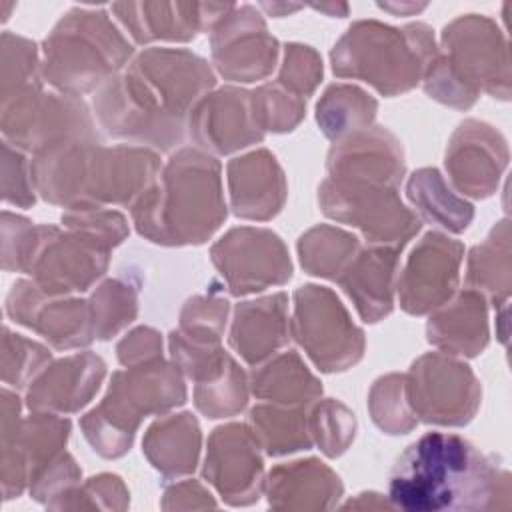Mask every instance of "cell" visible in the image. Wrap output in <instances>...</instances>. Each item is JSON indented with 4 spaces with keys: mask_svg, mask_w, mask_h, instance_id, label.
Masks as SVG:
<instances>
[{
    "mask_svg": "<svg viewBox=\"0 0 512 512\" xmlns=\"http://www.w3.org/2000/svg\"><path fill=\"white\" fill-rule=\"evenodd\" d=\"M214 84V70L198 54L146 48L96 90L92 104L108 136L166 152L182 144L190 110Z\"/></svg>",
    "mask_w": 512,
    "mask_h": 512,
    "instance_id": "6da1fadb",
    "label": "cell"
},
{
    "mask_svg": "<svg viewBox=\"0 0 512 512\" xmlns=\"http://www.w3.org/2000/svg\"><path fill=\"white\" fill-rule=\"evenodd\" d=\"M510 496V476L472 442L426 432L396 460L388 478L392 508L406 512L490 510Z\"/></svg>",
    "mask_w": 512,
    "mask_h": 512,
    "instance_id": "7a4b0ae2",
    "label": "cell"
},
{
    "mask_svg": "<svg viewBox=\"0 0 512 512\" xmlns=\"http://www.w3.org/2000/svg\"><path fill=\"white\" fill-rule=\"evenodd\" d=\"M156 150L136 144L104 146L76 140L40 154L30 162L36 192L66 210L132 206L160 172Z\"/></svg>",
    "mask_w": 512,
    "mask_h": 512,
    "instance_id": "3957f363",
    "label": "cell"
},
{
    "mask_svg": "<svg viewBox=\"0 0 512 512\" xmlns=\"http://www.w3.org/2000/svg\"><path fill=\"white\" fill-rule=\"evenodd\" d=\"M220 162L192 146L176 150L130 206L140 236L162 246L204 244L226 220Z\"/></svg>",
    "mask_w": 512,
    "mask_h": 512,
    "instance_id": "277c9868",
    "label": "cell"
},
{
    "mask_svg": "<svg viewBox=\"0 0 512 512\" xmlns=\"http://www.w3.org/2000/svg\"><path fill=\"white\" fill-rule=\"evenodd\" d=\"M134 58L106 8H70L42 44V78L62 94L98 90Z\"/></svg>",
    "mask_w": 512,
    "mask_h": 512,
    "instance_id": "5b68a950",
    "label": "cell"
},
{
    "mask_svg": "<svg viewBox=\"0 0 512 512\" xmlns=\"http://www.w3.org/2000/svg\"><path fill=\"white\" fill-rule=\"evenodd\" d=\"M438 54L434 30L422 22L394 28L378 20L354 22L330 52L338 78L368 82L382 96L412 90Z\"/></svg>",
    "mask_w": 512,
    "mask_h": 512,
    "instance_id": "8992f818",
    "label": "cell"
},
{
    "mask_svg": "<svg viewBox=\"0 0 512 512\" xmlns=\"http://www.w3.org/2000/svg\"><path fill=\"white\" fill-rule=\"evenodd\" d=\"M184 402L182 372L156 358L114 372L106 396L80 420V426L96 454L118 458L130 450L142 418L164 414Z\"/></svg>",
    "mask_w": 512,
    "mask_h": 512,
    "instance_id": "52a82bcc",
    "label": "cell"
},
{
    "mask_svg": "<svg viewBox=\"0 0 512 512\" xmlns=\"http://www.w3.org/2000/svg\"><path fill=\"white\" fill-rule=\"evenodd\" d=\"M110 246L76 230L34 226L22 254L20 272L48 296H68L88 290L104 276L110 262Z\"/></svg>",
    "mask_w": 512,
    "mask_h": 512,
    "instance_id": "ba28073f",
    "label": "cell"
},
{
    "mask_svg": "<svg viewBox=\"0 0 512 512\" xmlns=\"http://www.w3.org/2000/svg\"><path fill=\"white\" fill-rule=\"evenodd\" d=\"M0 124L6 142L32 154L66 142L98 140L86 102L72 94L44 92L42 84L2 100Z\"/></svg>",
    "mask_w": 512,
    "mask_h": 512,
    "instance_id": "9c48e42d",
    "label": "cell"
},
{
    "mask_svg": "<svg viewBox=\"0 0 512 512\" xmlns=\"http://www.w3.org/2000/svg\"><path fill=\"white\" fill-rule=\"evenodd\" d=\"M290 334L322 372H342L364 354V332L324 286L306 284L294 292Z\"/></svg>",
    "mask_w": 512,
    "mask_h": 512,
    "instance_id": "30bf717a",
    "label": "cell"
},
{
    "mask_svg": "<svg viewBox=\"0 0 512 512\" xmlns=\"http://www.w3.org/2000/svg\"><path fill=\"white\" fill-rule=\"evenodd\" d=\"M70 420L54 412L32 410L20 416V398L2 390V490L4 498L20 496L26 484L48 468L66 446Z\"/></svg>",
    "mask_w": 512,
    "mask_h": 512,
    "instance_id": "8fae6325",
    "label": "cell"
},
{
    "mask_svg": "<svg viewBox=\"0 0 512 512\" xmlns=\"http://www.w3.org/2000/svg\"><path fill=\"white\" fill-rule=\"evenodd\" d=\"M320 210L342 224L356 226L372 246L400 248L420 230L422 222L406 208L398 188L348 184L326 178L318 188Z\"/></svg>",
    "mask_w": 512,
    "mask_h": 512,
    "instance_id": "7c38bea8",
    "label": "cell"
},
{
    "mask_svg": "<svg viewBox=\"0 0 512 512\" xmlns=\"http://www.w3.org/2000/svg\"><path fill=\"white\" fill-rule=\"evenodd\" d=\"M404 386L414 416L440 426L468 424L482 396L470 366L444 352H430L414 360L404 376Z\"/></svg>",
    "mask_w": 512,
    "mask_h": 512,
    "instance_id": "4fadbf2b",
    "label": "cell"
},
{
    "mask_svg": "<svg viewBox=\"0 0 512 512\" xmlns=\"http://www.w3.org/2000/svg\"><path fill=\"white\" fill-rule=\"evenodd\" d=\"M440 44L454 74L476 94L510 98L508 40L484 14H462L444 26Z\"/></svg>",
    "mask_w": 512,
    "mask_h": 512,
    "instance_id": "5bb4252c",
    "label": "cell"
},
{
    "mask_svg": "<svg viewBox=\"0 0 512 512\" xmlns=\"http://www.w3.org/2000/svg\"><path fill=\"white\" fill-rule=\"evenodd\" d=\"M210 256L232 296L262 292L292 278L282 238L266 228H232L212 246Z\"/></svg>",
    "mask_w": 512,
    "mask_h": 512,
    "instance_id": "9a60e30c",
    "label": "cell"
},
{
    "mask_svg": "<svg viewBox=\"0 0 512 512\" xmlns=\"http://www.w3.org/2000/svg\"><path fill=\"white\" fill-rule=\"evenodd\" d=\"M212 64L232 82H256L272 74L280 44L268 32L262 14L250 6H232L210 30Z\"/></svg>",
    "mask_w": 512,
    "mask_h": 512,
    "instance_id": "2e32d148",
    "label": "cell"
},
{
    "mask_svg": "<svg viewBox=\"0 0 512 512\" xmlns=\"http://www.w3.org/2000/svg\"><path fill=\"white\" fill-rule=\"evenodd\" d=\"M464 246L440 232H428L410 252L396 282L402 310L428 314L446 304L458 286Z\"/></svg>",
    "mask_w": 512,
    "mask_h": 512,
    "instance_id": "e0dca14e",
    "label": "cell"
},
{
    "mask_svg": "<svg viewBox=\"0 0 512 512\" xmlns=\"http://www.w3.org/2000/svg\"><path fill=\"white\" fill-rule=\"evenodd\" d=\"M6 314L38 332L58 350L82 348L96 338L86 300L48 296L32 280H20L12 286L6 298Z\"/></svg>",
    "mask_w": 512,
    "mask_h": 512,
    "instance_id": "ac0fdd59",
    "label": "cell"
},
{
    "mask_svg": "<svg viewBox=\"0 0 512 512\" xmlns=\"http://www.w3.org/2000/svg\"><path fill=\"white\" fill-rule=\"evenodd\" d=\"M204 478L234 506L258 500L262 482L260 444L248 424H226L208 438Z\"/></svg>",
    "mask_w": 512,
    "mask_h": 512,
    "instance_id": "d6986e66",
    "label": "cell"
},
{
    "mask_svg": "<svg viewBox=\"0 0 512 512\" xmlns=\"http://www.w3.org/2000/svg\"><path fill=\"white\" fill-rule=\"evenodd\" d=\"M508 164V144L490 124L464 120L446 148V174L456 192L488 198L496 192Z\"/></svg>",
    "mask_w": 512,
    "mask_h": 512,
    "instance_id": "ffe728a7",
    "label": "cell"
},
{
    "mask_svg": "<svg viewBox=\"0 0 512 512\" xmlns=\"http://www.w3.org/2000/svg\"><path fill=\"white\" fill-rule=\"evenodd\" d=\"M190 140L208 154H232L262 142L264 134L252 118L250 92L234 86L210 90L188 114Z\"/></svg>",
    "mask_w": 512,
    "mask_h": 512,
    "instance_id": "44dd1931",
    "label": "cell"
},
{
    "mask_svg": "<svg viewBox=\"0 0 512 512\" xmlns=\"http://www.w3.org/2000/svg\"><path fill=\"white\" fill-rule=\"evenodd\" d=\"M232 6L212 2H118L110 6V12L136 44H150L156 40H194L200 32H210Z\"/></svg>",
    "mask_w": 512,
    "mask_h": 512,
    "instance_id": "7402d4cb",
    "label": "cell"
},
{
    "mask_svg": "<svg viewBox=\"0 0 512 512\" xmlns=\"http://www.w3.org/2000/svg\"><path fill=\"white\" fill-rule=\"evenodd\" d=\"M326 170V178L336 182L398 188L404 176V152L392 132L370 126L334 142Z\"/></svg>",
    "mask_w": 512,
    "mask_h": 512,
    "instance_id": "603a6c76",
    "label": "cell"
},
{
    "mask_svg": "<svg viewBox=\"0 0 512 512\" xmlns=\"http://www.w3.org/2000/svg\"><path fill=\"white\" fill-rule=\"evenodd\" d=\"M106 376L104 360L94 352H78L50 362L26 388L30 410L72 414L82 410Z\"/></svg>",
    "mask_w": 512,
    "mask_h": 512,
    "instance_id": "cb8c5ba5",
    "label": "cell"
},
{
    "mask_svg": "<svg viewBox=\"0 0 512 512\" xmlns=\"http://www.w3.org/2000/svg\"><path fill=\"white\" fill-rule=\"evenodd\" d=\"M230 206L238 218L270 220L286 200V178L268 150L232 158L226 166Z\"/></svg>",
    "mask_w": 512,
    "mask_h": 512,
    "instance_id": "d4e9b609",
    "label": "cell"
},
{
    "mask_svg": "<svg viewBox=\"0 0 512 512\" xmlns=\"http://www.w3.org/2000/svg\"><path fill=\"white\" fill-rule=\"evenodd\" d=\"M400 248L370 246L358 250L336 280L364 322H378L394 308Z\"/></svg>",
    "mask_w": 512,
    "mask_h": 512,
    "instance_id": "484cf974",
    "label": "cell"
},
{
    "mask_svg": "<svg viewBox=\"0 0 512 512\" xmlns=\"http://www.w3.org/2000/svg\"><path fill=\"white\" fill-rule=\"evenodd\" d=\"M288 332V296L278 292L240 302L228 342L246 364L258 366L288 342Z\"/></svg>",
    "mask_w": 512,
    "mask_h": 512,
    "instance_id": "4316f807",
    "label": "cell"
},
{
    "mask_svg": "<svg viewBox=\"0 0 512 512\" xmlns=\"http://www.w3.org/2000/svg\"><path fill=\"white\" fill-rule=\"evenodd\" d=\"M428 342L444 354L478 356L488 344L486 298L476 290H462L430 316Z\"/></svg>",
    "mask_w": 512,
    "mask_h": 512,
    "instance_id": "83f0119b",
    "label": "cell"
},
{
    "mask_svg": "<svg viewBox=\"0 0 512 512\" xmlns=\"http://www.w3.org/2000/svg\"><path fill=\"white\" fill-rule=\"evenodd\" d=\"M264 488L274 508H330L342 496L340 478L316 458L276 466Z\"/></svg>",
    "mask_w": 512,
    "mask_h": 512,
    "instance_id": "f1b7e54d",
    "label": "cell"
},
{
    "mask_svg": "<svg viewBox=\"0 0 512 512\" xmlns=\"http://www.w3.org/2000/svg\"><path fill=\"white\" fill-rule=\"evenodd\" d=\"M200 426L190 412L168 414L144 434L142 452L166 478L194 472L200 454Z\"/></svg>",
    "mask_w": 512,
    "mask_h": 512,
    "instance_id": "f546056e",
    "label": "cell"
},
{
    "mask_svg": "<svg viewBox=\"0 0 512 512\" xmlns=\"http://www.w3.org/2000/svg\"><path fill=\"white\" fill-rule=\"evenodd\" d=\"M406 196L418 218L452 234L464 232L474 218V206L448 186L438 168L416 170L406 184Z\"/></svg>",
    "mask_w": 512,
    "mask_h": 512,
    "instance_id": "4dcf8cb0",
    "label": "cell"
},
{
    "mask_svg": "<svg viewBox=\"0 0 512 512\" xmlns=\"http://www.w3.org/2000/svg\"><path fill=\"white\" fill-rule=\"evenodd\" d=\"M250 390L256 398L280 406H310L322 394L318 378L294 350L282 352L268 364L258 366L252 372Z\"/></svg>",
    "mask_w": 512,
    "mask_h": 512,
    "instance_id": "1f68e13d",
    "label": "cell"
},
{
    "mask_svg": "<svg viewBox=\"0 0 512 512\" xmlns=\"http://www.w3.org/2000/svg\"><path fill=\"white\" fill-rule=\"evenodd\" d=\"M510 230L508 220H500L488 238L468 254L466 282L494 306H504L510 294Z\"/></svg>",
    "mask_w": 512,
    "mask_h": 512,
    "instance_id": "d6a6232c",
    "label": "cell"
},
{
    "mask_svg": "<svg viewBox=\"0 0 512 512\" xmlns=\"http://www.w3.org/2000/svg\"><path fill=\"white\" fill-rule=\"evenodd\" d=\"M248 426L270 456L308 450L314 444L306 406L256 404L248 414Z\"/></svg>",
    "mask_w": 512,
    "mask_h": 512,
    "instance_id": "836d02e7",
    "label": "cell"
},
{
    "mask_svg": "<svg viewBox=\"0 0 512 512\" xmlns=\"http://www.w3.org/2000/svg\"><path fill=\"white\" fill-rule=\"evenodd\" d=\"M378 102L358 86L332 84L316 104V122L326 138L338 142L372 126Z\"/></svg>",
    "mask_w": 512,
    "mask_h": 512,
    "instance_id": "e575fe53",
    "label": "cell"
},
{
    "mask_svg": "<svg viewBox=\"0 0 512 512\" xmlns=\"http://www.w3.org/2000/svg\"><path fill=\"white\" fill-rule=\"evenodd\" d=\"M358 250L360 242L354 234L328 224L310 228L298 240V256L302 268L312 276L330 280L340 278Z\"/></svg>",
    "mask_w": 512,
    "mask_h": 512,
    "instance_id": "d590c367",
    "label": "cell"
},
{
    "mask_svg": "<svg viewBox=\"0 0 512 512\" xmlns=\"http://www.w3.org/2000/svg\"><path fill=\"white\" fill-rule=\"evenodd\" d=\"M88 304L96 338L110 340L136 318L138 286L128 278H110L94 290Z\"/></svg>",
    "mask_w": 512,
    "mask_h": 512,
    "instance_id": "8d00e7d4",
    "label": "cell"
},
{
    "mask_svg": "<svg viewBox=\"0 0 512 512\" xmlns=\"http://www.w3.org/2000/svg\"><path fill=\"white\" fill-rule=\"evenodd\" d=\"M248 390L250 382L246 380L244 370L232 358L216 380L196 384L194 404L208 418H228L244 410Z\"/></svg>",
    "mask_w": 512,
    "mask_h": 512,
    "instance_id": "74e56055",
    "label": "cell"
},
{
    "mask_svg": "<svg viewBox=\"0 0 512 512\" xmlns=\"http://www.w3.org/2000/svg\"><path fill=\"white\" fill-rule=\"evenodd\" d=\"M252 118L260 132H290L306 112L304 98L288 92L278 82L262 84L250 92Z\"/></svg>",
    "mask_w": 512,
    "mask_h": 512,
    "instance_id": "f35d334b",
    "label": "cell"
},
{
    "mask_svg": "<svg viewBox=\"0 0 512 512\" xmlns=\"http://www.w3.org/2000/svg\"><path fill=\"white\" fill-rule=\"evenodd\" d=\"M42 60L32 40L2 32V100L42 84Z\"/></svg>",
    "mask_w": 512,
    "mask_h": 512,
    "instance_id": "ab89813d",
    "label": "cell"
},
{
    "mask_svg": "<svg viewBox=\"0 0 512 512\" xmlns=\"http://www.w3.org/2000/svg\"><path fill=\"white\" fill-rule=\"evenodd\" d=\"M368 408L374 424L388 434H406L418 422L408 404L402 374L378 378L370 390Z\"/></svg>",
    "mask_w": 512,
    "mask_h": 512,
    "instance_id": "60d3db41",
    "label": "cell"
},
{
    "mask_svg": "<svg viewBox=\"0 0 512 512\" xmlns=\"http://www.w3.org/2000/svg\"><path fill=\"white\" fill-rule=\"evenodd\" d=\"M308 426L312 442L318 444L326 456L334 458L340 456L354 440L356 418L344 404L326 398L312 404L308 412Z\"/></svg>",
    "mask_w": 512,
    "mask_h": 512,
    "instance_id": "b9f144b4",
    "label": "cell"
},
{
    "mask_svg": "<svg viewBox=\"0 0 512 512\" xmlns=\"http://www.w3.org/2000/svg\"><path fill=\"white\" fill-rule=\"evenodd\" d=\"M50 350L22 334H14L8 326L2 338V380L16 390L28 388L36 376L50 364Z\"/></svg>",
    "mask_w": 512,
    "mask_h": 512,
    "instance_id": "7bdbcfd3",
    "label": "cell"
},
{
    "mask_svg": "<svg viewBox=\"0 0 512 512\" xmlns=\"http://www.w3.org/2000/svg\"><path fill=\"white\" fill-rule=\"evenodd\" d=\"M228 310V300L222 296H194L184 304L176 332L194 344H220Z\"/></svg>",
    "mask_w": 512,
    "mask_h": 512,
    "instance_id": "ee69618b",
    "label": "cell"
},
{
    "mask_svg": "<svg viewBox=\"0 0 512 512\" xmlns=\"http://www.w3.org/2000/svg\"><path fill=\"white\" fill-rule=\"evenodd\" d=\"M322 80V58L318 52L304 44H288L284 48V60L278 74V84L288 92L306 98Z\"/></svg>",
    "mask_w": 512,
    "mask_h": 512,
    "instance_id": "f6af8a7d",
    "label": "cell"
},
{
    "mask_svg": "<svg viewBox=\"0 0 512 512\" xmlns=\"http://www.w3.org/2000/svg\"><path fill=\"white\" fill-rule=\"evenodd\" d=\"M422 86L430 98H434L446 106L458 108V110L470 108L478 98V94L474 90H470L454 74V70L448 66V62L440 50L434 56V60L428 64V68L422 76Z\"/></svg>",
    "mask_w": 512,
    "mask_h": 512,
    "instance_id": "bcb514c9",
    "label": "cell"
},
{
    "mask_svg": "<svg viewBox=\"0 0 512 512\" xmlns=\"http://www.w3.org/2000/svg\"><path fill=\"white\" fill-rule=\"evenodd\" d=\"M36 188L32 180L30 162L22 150L10 142H2V198L8 204L30 208L36 202Z\"/></svg>",
    "mask_w": 512,
    "mask_h": 512,
    "instance_id": "7dc6e473",
    "label": "cell"
},
{
    "mask_svg": "<svg viewBox=\"0 0 512 512\" xmlns=\"http://www.w3.org/2000/svg\"><path fill=\"white\" fill-rule=\"evenodd\" d=\"M62 224L66 228L82 230L110 248H116L122 244V240L128 236V222L124 214L108 208H86V210H66L62 214Z\"/></svg>",
    "mask_w": 512,
    "mask_h": 512,
    "instance_id": "c3c4849f",
    "label": "cell"
},
{
    "mask_svg": "<svg viewBox=\"0 0 512 512\" xmlns=\"http://www.w3.org/2000/svg\"><path fill=\"white\" fill-rule=\"evenodd\" d=\"M34 226L24 216L2 212V266L8 272H20L22 252L28 244Z\"/></svg>",
    "mask_w": 512,
    "mask_h": 512,
    "instance_id": "681fc988",
    "label": "cell"
},
{
    "mask_svg": "<svg viewBox=\"0 0 512 512\" xmlns=\"http://www.w3.org/2000/svg\"><path fill=\"white\" fill-rule=\"evenodd\" d=\"M118 360L124 366L142 364L148 360L162 358V338L156 330L148 326H140L128 332L116 346Z\"/></svg>",
    "mask_w": 512,
    "mask_h": 512,
    "instance_id": "f907efd6",
    "label": "cell"
},
{
    "mask_svg": "<svg viewBox=\"0 0 512 512\" xmlns=\"http://www.w3.org/2000/svg\"><path fill=\"white\" fill-rule=\"evenodd\" d=\"M378 8L382 10H388L392 14H414V12H420L426 8V4H378Z\"/></svg>",
    "mask_w": 512,
    "mask_h": 512,
    "instance_id": "816d5d0a",
    "label": "cell"
},
{
    "mask_svg": "<svg viewBox=\"0 0 512 512\" xmlns=\"http://www.w3.org/2000/svg\"><path fill=\"white\" fill-rule=\"evenodd\" d=\"M314 10L328 12L330 16H336V14L346 16V14H348V6H346V4H340V6H334V4H330V6H314Z\"/></svg>",
    "mask_w": 512,
    "mask_h": 512,
    "instance_id": "f5cc1de1",
    "label": "cell"
},
{
    "mask_svg": "<svg viewBox=\"0 0 512 512\" xmlns=\"http://www.w3.org/2000/svg\"><path fill=\"white\" fill-rule=\"evenodd\" d=\"M14 8V2H0V14H2V22L8 20V14L10 10Z\"/></svg>",
    "mask_w": 512,
    "mask_h": 512,
    "instance_id": "db71d44e",
    "label": "cell"
}]
</instances>
